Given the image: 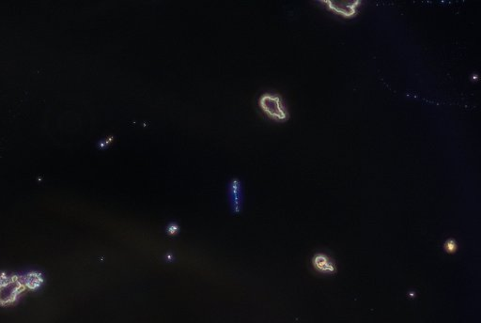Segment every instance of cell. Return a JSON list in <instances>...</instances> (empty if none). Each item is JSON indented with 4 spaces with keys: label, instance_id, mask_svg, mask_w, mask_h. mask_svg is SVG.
Instances as JSON below:
<instances>
[{
    "label": "cell",
    "instance_id": "obj_2",
    "mask_svg": "<svg viewBox=\"0 0 481 323\" xmlns=\"http://www.w3.org/2000/svg\"><path fill=\"white\" fill-rule=\"evenodd\" d=\"M319 4L325 5L327 10L335 12L344 18H354L358 14L359 7L363 4L361 0H318Z\"/></svg>",
    "mask_w": 481,
    "mask_h": 323
},
{
    "label": "cell",
    "instance_id": "obj_3",
    "mask_svg": "<svg viewBox=\"0 0 481 323\" xmlns=\"http://www.w3.org/2000/svg\"><path fill=\"white\" fill-rule=\"evenodd\" d=\"M313 262L315 267L319 271H325V272H332L335 269V267L333 266L330 260H328L324 255L316 256Z\"/></svg>",
    "mask_w": 481,
    "mask_h": 323
},
{
    "label": "cell",
    "instance_id": "obj_4",
    "mask_svg": "<svg viewBox=\"0 0 481 323\" xmlns=\"http://www.w3.org/2000/svg\"><path fill=\"white\" fill-rule=\"evenodd\" d=\"M240 183L237 179H234L231 185V195H232V204L234 205V209L238 211L240 208V195H241V189H240Z\"/></svg>",
    "mask_w": 481,
    "mask_h": 323
},
{
    "label": "cell",
    "instance_id": "obj_5",
    "mask_svg": "<svg viewBox=\"0 0 481 323\" xmlns=\"http://www.w3.org/2000/svg\"><path fill=\"white\" fill-rule=\"evenodd\" d=\"M177 232H178V225H170L168 226V233L170 235H174Z\"/></svg>",
    "mask_w": 481,
    "mask_h": 323
},
{
    "label": "cell",
    "instance_id": "obj_1",
    "mask_svg": "<svg viewBox=\"0 0 481 323\" xmlns=\"http://www.w3.org/2000/svg\"><path fill=\"white\" fill-rule=\"evenodd\" d=\"M261 109L274 121H287L289 119V110L285 104L284 99L278 93H263L259 99Z\"/></svg>",
    "mask_w": 481,
    "mask_h": 323
}]
</instances>
